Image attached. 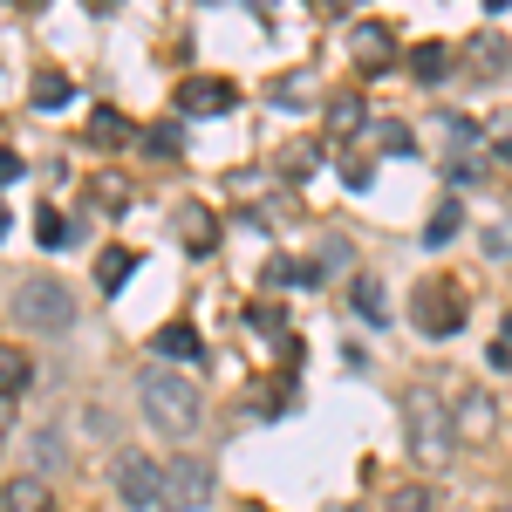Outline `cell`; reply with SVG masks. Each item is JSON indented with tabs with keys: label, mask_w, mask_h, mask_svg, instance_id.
<instances>
[{
	"label": "cell",
	"mask_w": 512,
	"mask_h": 512,
	"mask_svg": "<svg viewBox=\"0 0 512 512\" xmlns=\"http://www.w3.org/2000/svg\"><path fill=\"white\" fill-rule=\"evenodd\" d=\"M137 396H144V417H151L164 437H192L198 417H205V396H198V383H192V376H178V369H144Z\"/></svg>",
	"instance_id": "obj_1"
},
{
	"label": "cell",
	"mask_w": 512,
	"mask_h": 512,
	"mask_svg": "<svg viewBox=\"0 0 512 512\" xmlns=\"http://www.w3.org/2000/svg\"><path fill=\"white\" fill-rule=\"evenodd\" d=\"M403 424H410V451L431 458V465H444V458L458 451V424H451V410H444L437 390H410L403 396Z\"/></svg>",
	"instance_id": "obj_2"
},
{
	"label": "cell",
	"mask_w": 512,
	"mask_h": 512,
	"mask_svg": "<svg viewBox=\"0 0 512 512\" xmlns=\"http://www.w3.org/2000/svg\"><path fill=\"white\" fill-rule=\"evenodd\" d=\"M14 321L28 335H69L76 328V294L62 280H21L14 287Z\"/></svg>",
	"instance_id": "obj_3"
},
{
	"label": "cell",
	"mask_w": 512,
	"mask_h": 512,
	"mask_svg": "<svg viewBox=\"0 0 512 512\" xmlns=\"http://www.w3.org/2000/svg\"><path fill=\"white\" fill-rule=\"evenodd\" d=\"M205 506H212V465H198V458H171V465H164L158 512H205Z\"/></svg>",
	"instance_id": "obj_4"
},
{
	"label": "cell",
	"mask_w": 512,
	"mask_h": 512,
	"mask_svg": "<svg viewBox=\"0 0 512 512\" xmlns=\"http://www.w3.org/2000/svg\"><path fill=\"white\" fill-rule=\"evenodd\" d=\"M458 321H465L458 287H451V280H424V287H417V328L444 342V335H458Z\"/></svg>",
	"instance_id": "obj_5"
},
{
	"label": "cell",
	"mask_w": 512,
	"mask_h": 512,
	"mask_svg": "<svg viewBox=\"0 0 512 512\" xmlns=\"http://www.w3.org/2000/svg\"><path fill=\"white\" fill-rule=\"evenodd\" d=\"M117 492H123V506H137V512H158L164 465H151L144 451H123V458H117Z\"/></svg>",
	"instance_id": "obj_6"
},
{
	"label": "cell",
	"mask_w": 512,
	"mask_h": 512,
	"mask_svg": "<svg viewBox=\"0 0 512 512\" xmlns=\"http://www.w3.org/2000/svg\"><path fill=\"white\" fill-rule=\"evenodd\" d=\"M233 103H239V89H233V82H219V76L178 82V110H185V117H198V110H205V117H226Z\"/></svg>",
	"instance_id": "obj_7"
},
{
	"label": "cell",
	"mask_w": 512,
	"mask_h": 512,
	"mask_svg": "<svg viewBox=\"0 0 512 512\" xmlns=\"http://www.w3.org/2000/svg\"><path fill=\"white\" fill-rule=\"evenodd\" d=\"M151 349H158L164 362H198V355H205V349H198V328H192V321H164L158 335H151Z\"/></svg>",
	"instance_id": "obj_8"
},
{
	"label": "cell",
	"mask_w": 512,
	"mask_h": 512,
	"mask_svg": "<svg viewBox=\"0 0 512 512\" xmlns=\"http://www.w3.org/2000/svg\"><path fill=\"white\" fill-rule=\"evenodd\" d=\"M178 239H185V253H212V246H219V219H212L205 205H185V212H178Z\"/></svg>",
	"instance_id": "obj_9"
},
{
	"label": "cell",
	"mask_w": 512,
	"mask_h": 512,
	"mask_svg": "<svg viewBox=\"0 0 512 512\" xmlns=\"http://www.w3.org/2000/svg\"><path fill=\"white\" fill-rule=\"evenodd\" d=\"M21 390H35V362L14 349V342H0V403H14Z\"/></svg>",
	"instance_id": "obj_10"
},
{
	"label": "cell",
	"mask_w": 512,
	"mask_h": 512,
	"mask_svg": "<svg viewBox=\"0 0 512 512\" xmlns=\"http://www.w3.org/2000/svg\"><path fill=\"white\" fill-rule=\"evenodd\" d=\"M130 137H137V130L123 123V110H110V103H103V110H89V144H96V151H123Z\"/></svg>",
	"instance_id": "obj_11"
},
{
	"label": "cell",
	"mask_w": 512,
	"mask_h": 512,
	"mask_svg": "<svg viewBox=\"0 0 512 512\" xmlns=\"http://www.w3.org/2000/svg\"><path fill=\"white\" fill-rule=\"evenodd\" d=\"M130 274H137V253H130V246H110V253L96 260V287H103V294H123Z\"/></svg>",
	"instance_id": "obj_12"
},
{
	"label": "cell",
	"mask_w": 512,
	"mask_h": 512,
	"mask_svg": "<svg viewBox=\"0 0 512 512\" xmlns=\"http://www.w3.org/2000/svg\"><path fill=\"white\" fill-rule=\"evenodd\" d=\"M267 287H321V267L315 260H267Z\"/></svg>",
	"instance_id": "obj_13"
},
{
	"label": "cell",
	"mask_w": 512,
	"mask_h": 512,
	"mask_svg": "<svg viewBox=\"0 0 512 512\" xmlns=\"http://www.w3.org/2000/svg\"><path fill=\"white\" fill-rule=\"evenodd\" d=\"M410 76L417 82H444L451 76V48H444V41H424V48L410 55Z\"/></svg>",
	"instance_id": "obj_14"
},
{
	"label": "cell",
	"mask_w": 512,
	"mask_h": 512,
	"mask_svg": "<svg viewBox=\"0 0 512 512\" xmlns=\"http://www.w3.org/2000/svg\"><path fill=\"white\" fill-rule=\"evenodd\" d=\"M458 226H465V205H458V198H444V205L431 212V226H424V246H451Z\"/></svg>",
	"instance_id": "obj_15"
},
{
	"label": "cell",
	"mask_w": 512,
	"mask_h": 512,
	"mask_svg": "<svg viewBox=\"0 0 512 512\" xmlns=\"http://www.w3.org/2000/svg\"><path fill=\"white\" fill-rule=\"evenodd\" d=\"M383 55H390V28H376V21H369V28H355V62H362V76H369V69H383Z\"/></svg>",
	"instance_id": "obj_16"
},
{
	"label": "cell",
	"mask_w": 512,
	"mask_h": 512,
	"mask_svg": "<svg viewBox=\"0 0 512 512\" xmlns=\"http://www.w3.org/2000/svg\"><path fill=\"white\" fill-rule=\"evenodd\" d=\"M349 301H355V315H369V321L390 315V301H383V280H369V274H355V280H349Z\"/></svg>",
	"instance_id": "obj_17"
},
{
	"label": "cell",
	"mask_w": 512,
	"mask_h": 512,
	"mask_svg": "<svg viewBox=\"0 0 512 512\" xmlns=\"http://www.w3.org/2000/svg\"><path fill=\"white\" fill-rule=\"evenodd\" d=\"M28 96H35V110H62V103H69L76 89H69V76H62V69H41Z\"/></svg>",
	"instance_id": "obj_18"
},
{
	"label": "cell",
	"mask_w": 512,
	"mask_h": 512,
	"mask_svg": "<svg viewBox=\"0 0 512 512\" xmlns=\"http://www.w3.org/2000/svg\"><path fill=\"white\" fill-rule=\"evenodd\" d=\"M7 512H48V485L41 478H14L7 485Z\"/></svg>",
	"instance_id": "obj_19"
},
{
	"label": "cell",
	"mask_w": 512,
	"mask_h": 512,
	"mask_svg": "<svg viewBox=\"0 0 512 512\" xmlns=\"http://www.w3.org/2000/svg\"><path fill=\"white\" fill-rule=\"evenodd\" d=\"M144 151H151V158H178V151H185V130H178V123H151V130H144Z\"/></svg>",
	"instance_id": "obj_20"
},
{
	"label": "cell",
	"mask_w": 512,
	"mask_h": 512,
	"mask_svg": "<svg viewBox=\"0 0 512 512\" xmlns=\"http://www.w3.org/2000/svg\"><path fill=\"white\" fill-rule=\"evenodd\" d=\"M383 512H437V492H431V485H396Z\"/></svg>",
	"instance_id": "obj_21"
},
{
	"label": "cell",
	"mask_w": 512,
	"mask_h": 512,
	"mask_svg": "<svg viewBox=\"0 0 512 512\" xmlns=\"http://www.w3.org/2000/svg\"><path fill=\"white\" fill-rule=\"evenodd\" d=\"M472 69H478V76H499V69H506V41H499V35H478L472 41Z\"/></svg>",
	"instance_id": "obj_22"
},
{
	"label": "cell",
	"mask_w": 512,
	"mask_h": 512,
	"mask_svg": "<svg viewBox=\"0 0 512 512\" xmlns=\"http://www.w3.org/2000/svg\"><path fill=\"white\" fill-rule=\"evenodd\" d=\"M35 239H41V246H69L76 233H69V219H62V212H48V205H41V212H35Z\"/></svg>",
	"instance_id": "obj_23"
},
{
	"label": "cell",
	"mask_w": 512,
	"mask_h": 512,
	"mask_svg": "<svg viewBox=\"0 0 512 512\" xmlns=\"http://www.w3.org/2000/svg\"><path fill=\"white\" fill-rule=\"evenodd\" d=\"M328 123H335V130H355V123H362V103H355L349 89H342V96L328 103Z\"/></svg>",
	"instance_id": "obj_24"
},
{
	"label": "cell",
	"mask_w": 512,
	"mask_h": 512,
	"mask_svg": "<svg viewBox=\"0 0 512 512\" xmlns=\"http://www.w3.org/2000/svg\"><path fill=\"white\" fill-rule=\"evenodd\" d=\"M444 171H451V185H478V178H485V171H478V158H451Z\"/></svg>",
	"instance_id": "obj_25"
},
{
	"label": "cell",
	"mask_w": 512,
	"mask_h": 512,
	"mask_svg": "<svg viewBox=\"0 0 512 512\" xmlns=\"http://www.w3.org/2000/svg\"><path fill=\"white\" fill-rule=\"evenodd\" d=\"M492 151L512 158V110H506V117H492Z\"/></svg>",
	"instance_id": "obj_26"
},
{
	"label": "cell",
	"mask_w": 512,
	"mask_h": 512,
	"mask_svg": "<svg viewBox=\"0 0 512 512\" xmlns=\"http://www.w3.org/2000/svg\"><path fill=\"white\" fill-rule=\"evenodd\" d=\"M376 137H383V151H410V144H417V137H410V130H403V123H383V130H376Z\"/></svg>",
	"instance_id": "obj_27"
},
{
	"label": "cell",
	"mask_w": 512,
	"mask_h": 512,
	"mask_svg": "<svg viewBox=\"0 0 512 512\" xmlns=\"http://www.w3.org/2000/svg\"><path fill=\"white\" fill-rule=\"evenodd\" d=\"M458 417L478 431V424H492V403H485V396H465V410H458Z\"/></svg>",
	"instance_id": "obj_28"
},
{
	"label": "cell",
	"mask_w": 512,
	"mask_h": 512,
	"mask_svg": "<svg viewBox=\"0 0 512 512\" xmlns=\"http://www.w3.org/2000/svg\"><path fill=\"white\" fill-rule=\"evenodd\" d=\"M14 178H21V158H14V151H0V185H14Z\"/></svg>",
	"instance_id": "obj_29"
},
{
	"label": "cell",
	"mask_w": 512,
	"mask_h": 512,
	"mask_svg": "<svg viewBox=\"0 0 512 512\" xmlns=\"http://www.w3.org/2000/svg\"><path fill=\"white\" fill-rule=\"evenodd\" d=\"M0 239H7V205H0Z\"/></svg>",
	"instance_id": "obj_30"
},
{
	"label": "cell",
	"mask_w": 512,
	"mask_h": 512,
	"mask_svg": "<svg viewBox=\"0 0 512 512\" xmlns=\"http://www.w3.org/2000/svg\"><path fill=\"white\" fill-rule=\"evenodd\" d=\"M0 431H7V403H0Z\"/></svg>",
	"instance_id": "obj_31"
}]
</instances>
